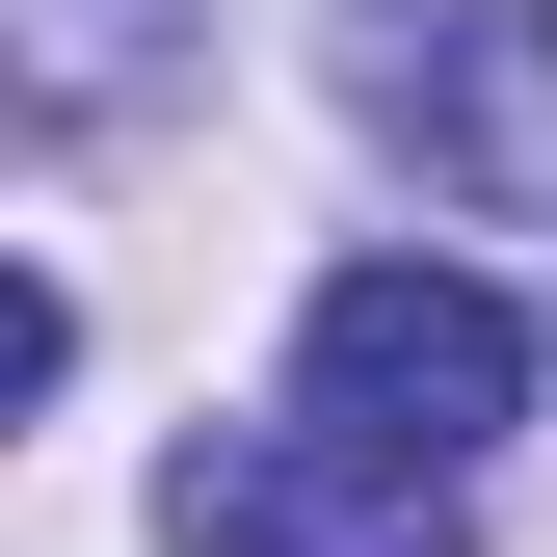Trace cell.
<instances>
[{"mask_svg":"<svg viewBox=\"0 0 557 557\" xmlns=\"http://www.w3.org/2000/svg\"><path fill=\"white\" fill-rule=\"evenodd\" d=\"M293 398H319L345 451H398V478H478V451H505V398H531V319L478 293V265H319Z\"/></svg>","mask_w":557,"mask_h":557,"instance_id":"1","label":"cell"},{"mask_svg":"<svg viewBox=\"0 0 557 557\" xmlns=\"http://www.w3.org/2000/svg\"><path fill=\"white\" fill-rule=\"evenodd\" d=\"M372 107L425 133L451 186L557 213V0H451V27H398V53H372Z\"/></svg>","mask_w":557,"mask_h":557,"instance_id":"3","label":"cell"},{"mask_svg":"<svg viewBox=\"0 0 557 557\" xmlns=\"http://www.w3.org/2000/svg\"><path fill=\"white\" fill-rule=\"evenodd\" d=\"M27 81H53V107H107V81H133V0H27Z\"/></svg>","mask_w":557,"mask_h":557,"instance_id":"4","label":"cell"},{"mask_svg":"<svg viewBox=\"0 0 557 557\" xmlns=\"http://www.w3.org/2000/svg\"><path fill=\"white\" fill-rule=\"evenodd\" d=\"M186 557H478L451 531V478H398V451H345L319 398L293 425H239V451H186V505H160Z\"/></svg>","mask_w":557,"mask_h":557,"instance_id":"2","label":"cell"}]
</instances>
